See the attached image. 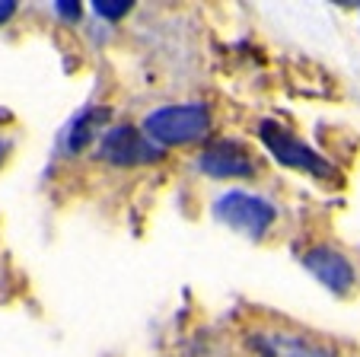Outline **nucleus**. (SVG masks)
Listing matches in <instances>:
<instances>
[{
  "label": "nucleus",
  "mask_w": 360,
  "mask_h": 357,
  "mask_svg": "<svg viewBox=\"0 0 360 357\" xmlns=\"http://www.w3.org/2000/svg\"><path fill=\"white\" fill-rule=\"evenodd\" d=\"M259 137L268 150L274 154V160H281L284 166H293L300 173L319 175V179H332L335 169L326 156H319L313 147H306L300 137H293L287 128H281L278 122H262L259 125Z\"/></svg>",
  "instance_id": "f03ea898"
},
{
  "label": "nucleus",
  "mask_w": 360,
  "mask_h": 357,
  "mask_svg": "<svg viewBox=\"0 0 360 357\" xmlns=\"http://www.w3.org/2000/svg\"><path fill=\"white\" fill-rule=\"evenodd\" d=\"M131 7H134L131 0H96V13L105 16V20H118V16H124Z\"/></svg>",
  "instance_id": "1a4fd4ad"
},
{
  "label": "nucleus",
  "mask_w": 360,
  "mask_h": 357,
  "mask_svg": "<svg viewBox=\"0 0 360 357\" xmlns=\"http://www.w3.org/2000/svg\"><path fill=\"white\" fill-rule=\"evenodd\" d=\"M143 131L160 147L201 141L211 131V115L204 106H166L143 122Z\"/></svg>",
  "instance_id": "f257e3e1"
},
{
  "label": "nucleus",
  "mask_w": 360,
  "mask_h": 357,
  "mask_svg": "<svg viewBox=\"0 0 360 357\" xmlns=\"http://www.w3.org/2000/svg\"><path fill=\"white\" fill-rule=\"evenodd\" d=\"M303 265L313 271L328 290H335V294H345V290L354 284L351 262H347L341 252L328 249V246H316V249H309L303 256Z\"/></svg>",
  "instance_id": "423d86ee"
},
{
  "label": "nucleus",
  "mask_w": 360,
  "mask_h": 357,
  "mask_svg": "<svg viewBox=\"0 0 360 357\" xmlns=\"http://www.w3.org/2000/svg\"><path fill=\"white\" fill-rule=\"evenodd\" d=\"M105 118H109V108H89L86 115H80V118L74 122V128H70L68 147L70 150H83L96 134H99V128L105 125Z\"/></svg>",
  "instance_id": "6e6552de"
},
{
  "label": "nucleus",
  "mask_w": 360,
  "mask_h": 357,
  "mask_svg": "<svg viewBox=\"0 0 360 357\" xmlns=\"http://www.w3.org/2000/svg\"><path fill=\"white\" fill-rule=\"evenodd\" d=\"M214 214H217V220H224L226 227L239 230V233L252 236V239H259L274 223L271 204L255 195H245V192H230V195H224L217 201V208H214Z\"/></svg>",
  "instance_id": "7ed1b4c3"
},
{
  "label": "nucleus",
  "mask_w": 360,
  "mask_h": 357,
  "mask_svg": "<svg viewBox=\"0 0 360 357\" xmlns=\"http://www.w3.org/2000/svg\"><path fill=\"white\" fill-rule=\"evenodd\" d=\"M13 13H16V4H13V0H0V23L10 20Z\"/></svg>",
  "instance_id": "9b49d317"
},
{
  "label": "nucleus",
  "mask_w": 360,
  "mask_h": 357,
  "mask_svg": "<svg viewBox=\"0 0 360 357\" xmlns=\"http://www.w3.org/2000/svg\"><path fill=\"white\" fill-rule=\"evenodd\" d=\"M249 344L262 357H335L332 348H322L316 342L293 338V335H259V338H252Z\"/></svg>",
  "instance_id": "0eeeda50"
},
{
  "label": "nucleus",
  "mask_w": 360,
  "mask_h": 357,
  "mask_svg": "<svg viewBox=\"0 0 360 357\" xmlns=\"http://www.w3.org/2000/svg\"><path fill=\"white\" fill-rule=\"evenodd\" d=\"M102 160H109L112 166H143V163H157L163 160V147L153 144L147 134H141L131 125L112 128L102 137Z\"/></svg>",
  "instance_id": "20e7f679"
},
{
  "label": "nucleus",
  "mask_w": 360,
  "mask_h": 357,
  "mask_svg": "<svg viewBox=\"0 0 360 357\" xmlns=\"http://www.w3.org/2000/svg\"><path fill=\"white\" fill-rule=\"evenodd\" d=\"M55 7H58V13L68 16V20H77V16H80V4H77V0H58Z\"/></svg>",
  "instance_id": "9d476101"
},
{
  "label": "nucleus",
  "mask_w": 360,
  "mask_h": 357,
  "mask_svg": "<svg viewBox=\"0 0 360 357\" xmlns=\"http://www.w3.org/2000/svg\"><path fill=\"white\" fill-rule=\"evenodd\" d=\"M201 169L207 175H217V179H243V175L255 173V163L252 156L239 147L236 141H214L204 147V154L198 156Z\"/></svg>",
  "instance_id": "39448f33"
}]
</instances>
